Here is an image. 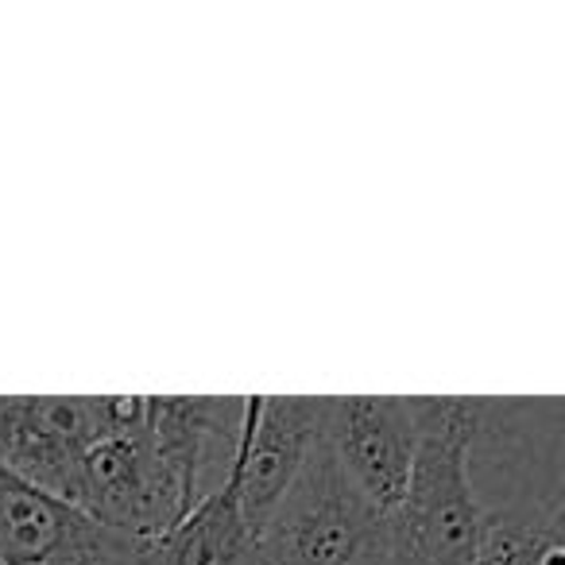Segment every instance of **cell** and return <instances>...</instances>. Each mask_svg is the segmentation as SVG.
Listing matches in <instances>:
<instances>
[{
    "label": "cell",
    "instance_id": "6da1fadb",
    "mask_svg": "<svg viewBox=\"0 0 565 565\" xmlns=\"http://www.w3.org/2000/svg\"><path fill=\"white\" fill-rule=\"evenodd\" d=\"M484 399H415L418 446L407 500L395 511L403 565H477L488 511L469 477Z\"/></svg>",
    "mask_w": 565,
    "mask_h": 565
},
{
    "label": "cell",
    "instance_id": "7a4b0ae2",
    "mask_svg": "<svg viewBox=\"0 0 565 565\" xmlns=\"http://www.w3.org/2000/svg\"><path fill=\"white\" fill-rule=\"evenodd\" d=\"M256 557L259 565H403L395 519L356 492L326 438L267 515Z\"/></svg>",
    "mask_w": 565,
    "mask_h": 565
},
{
    "label": "cell",
    "instance_id": "3957f363",
    "mask_svg": "<svg viewBox=\"0 0 565 565\" xmlns=\"http://www.w3.org/2000/svg\"><path fill=\"white\" fill-rule=\"evenodd\" d=\"M148 395H0V465L74 508L82 457L136 430Z\"/></svg>",
    "mask_w": 565,
    "mask_h": 565
},
{
    "label": "cell",
    "instance_id": "277c9868",
    "mask_svg": "<svg viewBox=\"0 0 565 565\" xmlns=\"http://www.w3.org/2000/svg\"><path fill=\"white\" fill-rule=\"evenodd\" d=\"M322 438L372 508L384 515L403 508L418 446L415 399L399 395L326 399Z\"/></svg>",
    "mask_w": 565,
    "mask_h": 565
},
{
    "label": "cell",
    "instance_id": "5b68a950",
    "mask_svg": "<svg viewBox=\"0 0 565 565\" xmlns=\"http://www.w3.org/2000/svg\"><path fill=\"white\" fill-rule=\"evenodd\" d=\"M326 399L299 395H244L236 461H241V511L259 539L267 515L299 477L302 461L322 438Z\"/></svg>",
    "mask_w": 565,
    "mask_h": 565
},
{
    "label": "cell",
    "instance_id": "8992f818",
    "mask_svg": "<svg viewBox=\"0 0 565 565\" xmlns=\"http://www.w3.org/2000/svg\"><path fill=\"white\" fill-rule=\"evenodd\" d=\"M143 565H259L256 534L241 511V461H228V472L179 526L163 539L143 542Z\"/></svg>",
    "mask_w": 565,
    "mask_h": 565
},
{
    "label": "cell",
    "instance_id": "52a82bcc",
    "mask_svg": "<svg viewBox=\"0 0 565 565\" xmlns=\"http://www.w3.org/2000/svg\"><path fill=\"white\" fill-rule=\"evenodd\" d=\"M102 539H105V526H102V534H97V539H94V546L78 550V554L55 557V562H47V565H89V562H94V554H97V546H102Z\"/></svg>",
    "mask_w": 565,
    "mask_h": 565
}]
</instances>
